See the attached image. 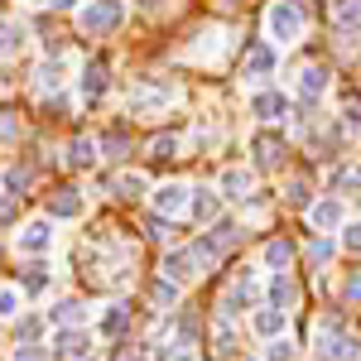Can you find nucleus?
<instances>
[{
    "instance_id": "58836bf2",
    "label": "nucleus",
    "mask_w": 361,
    "mask_h": 361,
    "mask_svg": "<svg viewBox=\"0 0 361 361\" xmlns=\"http://www.w3.org/2000/svg\"><path fill=\"white\" fill-rule=\"evenodd\" d=\"M15 222V193H0V226Z\"/></svg>"
},
{
    "instance_id": "a878e982",
    "label": "nucleus",
    "mask_w": 361,
    "mask_h": 361,
    "mask_svg": "<svg viewBox=\"0 0 361 361\" xmlns=\"http://www.w3.org/2000/svg\"><path fill=\"white\" fill-rule=\"evenodd\" d=\"M323 347H328V357H337V361L357 357V337H333V342H323Z\"/></svg>"
},
{
    "instance_id": "aec40b11",
    "label": "nucleus",
    "mask_w": 361,
    "mask_h": 361,
    "mask_svg": "<svg viewBox=\"0 0 361 361\" xmlns=\"http://www.w3.org/2000/svg\"><path fill=\"white\" fill-rule=\"evenodd\" d=\"M333 20H337V29H352V25H361V0H337Z\"/></svg>"
},
{
    "instance_id": "2eb2a0df",
    "label": "nucleus",
    "mask_w": 361,
    "mask_h": 361,
    "mask_svg": "<svg viewBox=\"0 0 361 361\" xmlns=\"http://www.w3.org/2000/svg\"><path fill=\"white\" fill-rule=\"evenodd\" d=\"M308 222L318 226V231H323V226H337L342 222V207H337L333 197H328V202H313V207H308Z\"/></svg>"
},
{
    "instance_id": "a19ab883",
    "label": "nucleus",
    "mask_w": 361,
    "mask_h": 361,
    "mask_svg": "<svg viewBox=\"0 0 361 361\" xmlns=\"http://www.w3.org/2000/svg\"><path fill=\"white\" fill-rule=\"evenodd\" d=\"M308 255H313V260H318V265H323V260H328V255H333V241H313V246H308Z\"/></svg>"
},
{
    "instance_id": "4be33fe9",
    "label": "nucleus",
    "mask_w": 361,
    "mask_h": 361,
    "mask_svg": "<svg viewBox=\"0 0 361 361\" xmlns=\"http://www.w3.org/2000/svg\"><path fill=\"white\" fill-rule=\"evenodd\" d=\"M352 188H361V164H347L333 173V193H352Z\"/></svg>"
},
{
    "instance_id": "393cba45",
    "label": "nucleus",
    "mask_w": 361,
    "mask_h": 361,
    "mask_svg": "<svg viewBox=\"0 0 361 361\" xmlns=\"http://www.w3.org/2000/svg\"><path fill=\"white\" fill-rule=\"evenodd\" d=\"M222 188H226L231 197H246V188H250V173H246V169H226Z\"/></svg>"
},
{
    "instance_id": "f8f14e48",
    "label": "nucleus",
    "mask_w": 361,
    "mask_h": 361,
    "mask_svg": "<svg viewBox=\"0 0 361 361\" xmlns=\"http://www.w3.org/2000/svg\"><path fill=\"white\" fill-rule=\"evenodd\" d=\"M217 212H222V197L212 193V188L193 193V217H197V222H217Z\"/></svg>"
},
{
    "instance_id": "6ab92c4d",
    "label": "nucleus",
    "mask_w": 361,
    "mask_h": 361,
    "mask_svg": "<svg viewBox=\"0 0 361 361\" xmlns=\"http://www.w3.org/2000/svg\"><path fill=\"white\" fill-rule=\"evenodd\" d=\"M207 241H212L217 250H231L236 241H241V226H236V222H217V226H212V236H207Z\"/></svg>"
},
{
    "instance_id": "cd10ccee",
    "label": "nucleus",
    "mask_w": 361,
    "mask_h": 361,
    "mask_svg": "<svg viewBox=\"0 0 361 361\" xmlns=\"http://www.w3.org/2000/svg\"><path fill=\"white\" fill-rule=\"evenodd\" d=\"M39 333H44V323H39V318H29V313H25V318H15V337H20L25 347H29Z\"/></svg>"
},
{
    "instance_id": "7c9ffc66",
    "label": "nucleus",
    "mask_w": 361,
    "mask_h": 361,
    "mask_svg": "<svg viewBox=\"0 0 361 361\" xmlns=\"http://www.w3.org/2000/svg\"><path fill=\"white\" fill-rule=\"evenodd\" d=\"M58 73H63V68H58V58H54V63H44V68H39V87H44V92L54 87V92H58V82H63Z\"/></svg>"
},
{
    "instance_id": "f3484780",
    "label": "nucleus",
    "mask_w": 361,
    "mask_h": 361,
    "mask_svg": "<svg viewBox=\"0 0 361 361\" xmlns=\"http://www.w3.org/2000/svg\"><path fill=\"white\" fill-rule=\"evenodd\" d=\"M20 44H25V29H20V25H10V20H0V58L20 54Z\"/></svg>"
},
{
    "instance_id": "37998d69",
    "label": "nucleus",
    "mask_w": 361,
    "mask_h": 361,
    "mask_svg": "<svg viewBox=\"0 0 361 361\" xmlns=\"http://www.w3.org/2000/svg\"><path fill=\"white\" fill-rule=\"evenodd\" d=\"M20 126H15V111H0V135H15Z\"/></svg>"
},
{
    "instance_id": "7ed1b4c3",
    "label": "nucleus",
    "mask_w": 361,
    "mask_h": 361,
    "mask_svg": "<svg viewBox=\"0 0 361 361\" xmlns=\"http://www.w3.org/2000/svg\"><path fill=\"white\" fill-rule=\"evenodd\" d=\"M188 202H193V197H188V188H183V183H164V188H154V207H159L164 217H178Z\"/></svg>"
},
{
    "instance_id": "ea45409f",
    "label": "nucleus",
    "mask_w": 361,
    "mask_h": 361,
    "mask_svg": "<svg viewBox=\"0 0 361 361\" xmlns=\"http://www.w3.org/2000/svg\"><path fill=\"white\" fill-rule=\"evenodd\" d=\"M342 246H347V250H361V222L342 231Z\"/></svg>"
},
{
    "instance_id": "c85d7f7f",
    "label": "nucleus",
    "mask_w": 361,
    "mask_h": 361,
    "mask_svg": "<svg viewBox=\"0 0 361 361\" xmlns=\"http://www.w3.org/2000/svg\"><path fill=\"white\" fill-rule=\"evenodd\" d=\"M54 323H68V328H73V323H82V304H73V299H63V304L54 308Z\"/></svg>"
},
{
    "instance_id": "c9c22d12",
    "label": "nucleus",
    "mask_w": 361,
    "mask_h": 361,
    "mask_svg": "<svg viewBox=\"0 0 361 361\" xmlns=\"http://www.w3.org/2000/svg\"><path fill=\"white\" fill-rule=\"evenodd\" d=\"M20 313V299H15V289H0V318H15Z\"/></svg>"
},
{
    "instance_id": "4468645a",
    "label": "nucleus",
    "mask_w": 361,
    "mask_h": 361,
    "mask_svg": "<svg viewBox=\"0 0 361 361\" xmlns=\"http://www.w3.org/2000/svg\"><path fill=\"white\" fill-rule=\"evenodd\" d=\"M97 154H102V145H97V140H87V135H78L68 159H73V169H92V164H97Z\"/></svg>"
},
{
    "instance_id": "39448f33",
    "label": "nucleus",
    "mask_w": 361,
    "mask_h": 361,
    "mask_svg": "<svg viewBox=\"0 0 361 361\" xmlns=\"http://www.w3.org/2000/svg\"><path fill=\"white\" fill-rule=\"evenodd\" d=\"M250 111L260 116V121H279V116H289V102L279 92H255L250 97Z\"/></svg>"
},
{
    "instance_id": "1a4fd4ad",
    "label": "nucleus",
    "mask_w": 361,
    "mask_h": 361,
    "mask_svg": "<svg viewBox=\"0 0 361 361\" xmlns=\"http://www.w3.org/2000/svg\"><path fill=\"white\" fill-rule=\"evenodd\" d=\"M82 97L87 102H102L106 97V63H87L82 68Z\"/></svg>"
},
{
    "instance_id": "f03ea898",
    "label": "nucleus",
    "mask_w": 361,
    "mask_h": 361,
    "mask_svg": "<svg viewBox=\"0 0 361 361\" xmlns=\"http://www.w3.org/2000/svg\"><path fill=\"white\" fill-rule=\"evenodd\" d=\"M304 0H275V10H270V34L275 39H299V29H304Z\"/></svg>"
},
{
    "instance_id": "6e6552de",
    "label": "nucleus",
    "mask_w": 361,
    "mask_h": 361,
    "mask_svg": "<svg viewBox=\"0 0 361 361\" xmlns=\"http://www.w3.org/2000/svg\"><path fill=\"white\" fill-rule=\"evenodd\" d=\"M87 352V333H78V328H63V333L54 337V352H49V357H82Z\"/></svg>"
},
{
    "instance_id": "473e14b6",
    "label": "nucleus",
    "mask_w": 361,
    "mask_h": 361,
    "mask_svg": "<svg viewBox=\"0 0 361 361\" xmlns=\"http://www.w3.org/2000/svg\"><path fill=\"white\" fill-rule=\"evenodd\" d=\"M44 284H49V275H44V265H29V270H25V289H29V294H39Z\"/></svg>"
},
{
    "instance_id": "4c0bfd02",
    "label": "nucleus",
    "mask_w": 361,
    "mask_h": 361,
    "mask_svg": "<svg viewBox=\"0 0 361 361\" xmlns=\"http://www.w3.org/2000/svg\"><path fill=\"white\" fill-rule=\"evenodd\" d=\"M289 202H294V207H308V183L294 178V183H289Z\"/></svg>"
},
{
    "instance_id": "c756f323",
    "label": "nucleus",
    "mask_w": 361,
    "mask_h": 361,
    "mask_svg": "<svg viewBox=\"0 0 361 361\" xmlns=\"http://www.w3.org/2000/svg\"><path fill=\"white\" fill-rule=\"evenodd\" d=\"M29 178H34V173H29V169H10V173H5V188H10V193L20 197L29 188Z\"/></svg>"
},
{
    "instance_id": "a211bd4d",
    "label": "nucleus",
    "mask_w": 361,
    "mask_h": 361,
    "mask_svg": "<svg viewBox=\"0 0 361 361\" xmlns=\"http://www.w3.org/2000/svg\"><path fill=\"white\" fill-rule=\"evenodd\" d=\"M294 294H299L294 279H284V275L270 279V304H275V308H289V304H294Z\"/></svg>"
},
{
    "instance_id": "9b49d317",
    "label": "nucleus",
    "mask_w": 361,
    "mask_h": 361,
    "mask_svg": "<svg viewBox=\"0 0 361 361\" xmlns=\"http://www.w3.org/2000/svg\"><path fill=\"white\" fill-rule=\"evenodd\" d=\"M78 212H82L78 188H58V193L49 197V217H78Z\"/></svg>"
},
{
    "instance_id": "423d86ee",
    "label": "nucleus",
    "mask_w": 361,
    "mask_h": 361,
    "mask_svg": "<svg viewBox=\"0 0 361 361\" xmlns=\"http://www.w3.org/2000/svg\"><path fill=\"white\" fill-rule=\"evenodd\" d=\"M197 275V260H193V250H173V255H164V279H193Z\"/></svg>"
},
{
    "instance_id": "de8ad7c7",
    "label": "nucleus",
    "mask_w": 361,
    "mask_h": 361,
    "mask_svg": "<svg viewBox=\"0 0 361 361\" xmlns=\"http://www.w3.org/2000/svg\"><path fill=\"white\" fill-rule=\"evenodd\" d=\"M0 82H5V78H0Z\"/></svg>"
},
{
    "instance_id": "f704fd0d",
    "label": "nucleus",
    "mask_w": 361,
    "mask_h": 361,
    "mask_svg": "<svg viewBox=\"0 0 361 361\" xmlns=\"http://www.w3.org/2000/svg\"><path fill=\"white\" fill-rule=\"evenodd\" d=\"M173 299H178V284L173 279H159L154 284V304H173Z\"/></svg>"
},
{
    "instance_id": "e433bc0d",
    "label": "nucleus",
    "mask_w": 361,
    "mask_h": 361,
    "mask_svg": "<svg viewBox=\"0 0 361 361\" xmlns=\"http://www.w3.org/2000/svg\"><path fill=\"white\" fill-rule=\"evenodd\" d=\"M15 361H54V357H49L44 347H34V342H29V347H20V352H15Z\"/></svg>"
},
{
    "instance_id": "49530a36",
    "label": "nucleus",
    "mask_w": 361,
    "mask_h": 361,
    "mask_svg": "<svg viewBox=\"0 0 361 361\" xmlns=\"http://www.w3.org/2000/svg\"><path fill=\"white\" fill-rule=\"evenodd\" d=\"M73 361H92V357H87V352H82V357H73Z\"/></svg>"
},
{
    "instance_id": "f257e3e1",
    "label": "nucleus",
    "mask_w": 361,
    "mask_h": 361,
    "mask_svg": "<svg viewBox=\"0 0 361 361\" xmlns=\"http://www.w3.org/2000/svg\"><path fill=\"white\" fill-rule=\"evenodd\" d=\"M121 20H126V5L121 0H92V5H82V15H78V25L87 34H111Z\"/></svg>"
},
{
    "instance_id": "0eeeda50",
    "label": "nucleus",
    "mask_w": 361,
    "mask_h": 361,
    "mask_svg": "<svg viewBox=\"0 0 361 361\" xmlns=\"http://www.w3.org/2000/svg\"><path fill=\"white\" fill-rule=\"evenodd\" d=\"M49 246H54V226H49V222H29L25 236H20V250L39 255V250H49Z\"/></svg>"
},
{
    "instance_id": "72a5a7b5",
    "label": "nucleus",
    "mask_w": 361,
    "mask_h": 361,
    "mask_svg": "<svg viewBox=\"0 0 361 361\" xmlns=\"http://www.w3.org/2000/svg\"><path fill=\"white\" fill-rule=\"evenodd\" d=\"M265 361H294V347H289L284 337H275V342H270V352H265Z\"/></svg>"
},
{
    "instance_id": "5701e85b",
    "label": "nucleus",
    "mask_w": 361,
    "mask_h": 361,
    "mask_svg": "<svg viewBox=\"0 0 361 361\" xmlns=\"http://www.w3.org/2000/svg\"><path fill=\"white\" fill-rule=\"evenodd\" d=\"M265 260H270V265H275V270H284V265H289V260H294V246H289V241H284V236H275V241H270V246H265Z\"/></svg>"
},
{
    "instance_id": "ddd939ff",
    "label": "nucleus",
    "mask_w": 361,
    "mask_h": 361,
    "mask_svg": "<svg viewBox=\"0 0 361 361\" xmlns=\"http://www.w3.org/2000/svg\"><path fill=\"white\" fill-rule=\"evenodd\" d=\"M255 333L260 337H279L284 333V308H275V304L260 308V313H255Z\"/></svg>"
},
{
    "instance_id": "9d476101",
    "label": "nucleus",
    "mask_w": 361,
    "mask_h": 361,
    "mask_svg": "<svg viewBox=\"0 0 361 361\" xmlns=\"http://www.w3.org/2000/svg\"><path fill=\"white\" fill-rule=\"evenodd\" d=\"M323 92H328V68H304V78H299V97L313 106Z\"/></svg>"
},
{
    "instance_id": "79ce46f5",
    "label": "nucleus",
    "mask_w": 361,
    "mask_h": 361,
    "mask_svg": "<svg viewBox=\"0 0 361 361\" xmlns=\"http://www.w3.org/2000/svg\"><path fill=\"white\" fill-rule=\"evenodd\" d=\"M347 121H361V97L357 92H347Z\"/></svg>"
},
{
    "instance_id": "b1692460",
    "label": "nucleus",
    "mask_w": 361,
    "mask_h": 361,
    "mask_svg": "<svg viewBox=\"0 0 361 361\" xmlns=\"http://www.w3.org/2000/svg\"><path fill=\"white\" fill-rule=\"evenodd\" d=\"M102 328H106V337H121L126 328H130V308H126V304H116L111 313H106V323H102Z\"/></svg>"
},
{
    "instance_id": "a18cd8bd",
    "label": "nucleus",
    "mask_w": 361,
    "mask_h": 361,
    "mask_svg": "<svg viewBox=\"0 0 361 361\" xmlns=\"http://www.w3.org/2000/svg\"><path fill=\"white\" fill-rule=\"evenodd\" d=\"M44 5H49V10H68L73 0H44Z\"/></svg>"
},
{
    "instance_id": "bb28decb",
    "label": "nucleus",
    "mask_w": 361,
    "mask_h": 361,
    "mask_svg": "<svg viewBox=\"0 0 361 361\" xmlns=\"http://www.w3.org/2000/svg\"><path fill=\"white\" fill-rule=\"evenodd\" d=\"M178 154V140L173 135H154L149 140V159H173Z\"/></svg>"
},
{
    "instance_id": "412c9836",
    "label": "nucleus",
    "mask_w": 361,
    "mask_h": 361,
    "mask_svg": "<svg viewBox=\"0 0 361 361\" xmlns=\"http://www.w3.org/2000/svg\"><path fill=\"white\" fill-rule=\"evenodd\" d=\"M102 149H106L111 159H126V149H130V135H126V126H116V130H106V140H102Z\"/></svg>"
},
{
    "instance_id": "20e7f679",
    "label": "nucleus",
    "mask_w": 361,
    "mask_h": 361,
    "mask_svg": "<svg viewBox=\"0 0 361 361\" xmlns=\"http://www.w3.org/2000/svg\"><path fill=\"white\" fill-rule=\"evenodd\" d=\"M255 164H260V169H279V164H284V140H279L275 130L255 135Z\"/></svg>"
},
{
    "instance_id": "2f4dec72",
    "label": "nucleus",
    "mask_w": 361,
    "mask_h": 361,
    "mask_svg": "<svg viewBox=\"0 0 361 361\" xmlns=\"http://www.w3.org/2000/svg\"><path fill=\"white\" fill-rule=\"evenodd\" d=\"M140 188H145V178H116V197H140Z\"/></svg>"
},
{
    "instance_id": "dca6fc26",
    "label": "nucleus",
    "mask_w": 361,
    "mask_h": 361,
    "mask_svg": "<svg viewBox=\"0 0 361 361\" xmlns=\"http://www.w3.org/2000/svg\"><path fill=\"white\" fill-rule=\"evenodd\" d=\"M270 68H275V54H270L265 44H250V49H246V73H255V78H265Z\"/></svg>"
},
{
    "instance_id": "c03bdc74",
    "label": "nucleus",
    "mask_w": 361,
    "mask_h": 361,
    "mask_svg": "<svg viewBox=\"0 0 361 361\" xmlns=\"http://www.w3.org/2000/svg\"><path fill=\"white\" fill-rule=\"evenodd\" d=\"M347 299H361V275L352 279V284H347Z\"/></svg>"
}]
</instances>
